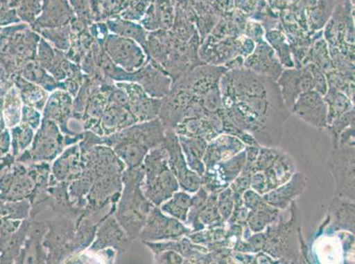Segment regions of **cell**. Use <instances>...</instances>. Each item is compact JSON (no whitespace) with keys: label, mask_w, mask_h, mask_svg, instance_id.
<instances>
[{"label":"cell","mask_w":355,"mask_h":264,"mask_svg":"<svg viewBox=\"0 0 355 264\" xmlns=\"http://www.w3.org/2000/svg\"><path fill=\"white\" fill-rule=\"evenodd\" d=\"M192 198L186 191H176L172 198L159 206L164 214L186 223L188 220Z\"/></svg>","instance_id":"cell-24"},{"label":"cell","mask_w":355,"mask_h":264,"mask_svg":"<svg viewBox=\"0 0 355 264\" xmlns=\"http://www.w3.org/2000/svg\"><path fill=\"white\" fill-rule=\"evenodd\" d=\"M219 88L225 115L238 128L254 137L261 147L279 146L284 124L291 113L284 104L275 80L240 68L227 70Z\"/></svg>","instance_id":"cell-1"},{"label":"cell","mask_w":355,"mask_h":264,"mask_svg":"<svg viewBox=\"0 0 355 264\" xmlns=\"http://www.w3.org/2000/svg\"><path fill=\"white\" fill-rule=\"evenodd\" d=\"M11 133L9 129H6L0 133V160L4 159L11 153Z\"/></svg>","instance_id":"cell-35"},{"label":"cell","mask_w":355,"mask_h":264,"mask_svg":"<svg viewBox=\"0 0 355 264\" xmlns=\"http://www.w3.org/2000/svg\"><path fill=\"white\" fill-rule=\"evenodd\" d=\"M2 218H0V225H1Z\"/></svg>","instance_id":"cell-36"},{"label":"cell","mask_w":355,"mask_h":264,"mask_svg":"<svg viewBox=\"0 0 355 264\" xmlns=\"http://www.w3.org/2000/svg\"><path fill=\"white\" fill-rule=\"evenodd\" d=\"M279 214V209L263 201L257 208L250 211L247 220L248 227L253 233L263 232L268 225L277 221Z\"/></svg>","instance_id":"cell-23"},{"label":"cell","mask_w":355,"mask_h":264,"mask_svg":"<svg viewBox=\"0 0 355 264\" xmlns=\"http://www.w3.org/2000/svg\"><path fill=\"white\" fill-rule=\"evenodd\" d=\"M277 82L284 104L289 112L301 93L314 90V82L308 66L302 70H283Z\"/></svg>","instance_id":"cell-13"},{"label":"cell","mask_w":355,"mask_h":264,"mask_svg":"<svg viewBox=\"0 0 355 264\" xmlns=\"http://www.w3.org/2000/svg\"><path fill=\"white\" fill-rule=\"evenodd\" d=\"M11 153L16 159L21 153L28 149L33 142L35 131L27 124H21L10 129Z\"/></svg>","instance_id":"cell-26"},{"label":"cell","mask_w":355,"mask_h":264,"mask_svg":"<svg viewBox=\"0 0 355 264\" xmlns=\"http://www.w3.org/2000/svg\"><path fill=\"white\" fill-rule=\"evenodd\" d=\"M164 140L166 127L157 117L137 122L108 136H98L94 132L85 131L79 147L80 152H87L98 144L111 147L127 169H131L143 165L150 150L162 146Z\"/></svg>","instance_id":"cell-2"},{"label":"cell","mask_w":355,"mask_h":264,"mask_svg":"<svg viewBox=\"0 0 355 264\" xmlns=\"http://www.w3.org/2000/svg\"><path fill=\"white\" fill-rule=\"evenodd\" d=\"M244 66L252 72L269 77L275 82L283 72L282 66L274 56L273 50L266 44H260L254 54L248 57Z\"/></svg>","instance_id":"cell-17"},{"label":"cell","mask_w":355,"mask_h":264,"mask_svg":"<svg viewBox=\"0 0 355 264\" xmlns=\"http://www.w3.org/2000/svg\"><path fill=\"white\" fill-rule=\"evenodd\" d=\"M353 125H354V109L344 113L328 125L325 130H327L330 134L332 148L338 147V138H340L341 132Z\"/></svg>","instance_id":"cell-28"},{"label":"cell","mask_w":355,"mask_h":264,"mask_svg":"<svg viewBox=\"0 0 355 264\" xmlns=\"http://www.w3.org/2000/svg\"><path fill=\"white\" fill-rule=\"evenodd\" d=\"M121 179L123 187L116 205L114 216L128 236L135 240L146 223L154 205L141 189L144 179L143 165L125 169Z\"/></svg>","instance_id":"cell-3"},{"label":"cell","mask_w":355,"mask_h":264,"mask_svg":"<svg viewBox=\"0 0 355 264\" xmlns=\"http://www.w3.org/2000/svg\"><path fill=\"white\" fill-rule=\"evenodd\" d=\"M332 232L348 231L354 234V201L334 196L329 206Z\"/></svg>","instance_id":"cell-19"},{"label":"cell","mask_w":355,"mask_h":264,"mask_svg":"<svg viewBox=\"0 0 355 264\" xmlns=\"http://www.w3.org/2000/svg\"><path fill=\"white\" fill-rule=\"evenodd\" d=\"M143 166L144 179L141 189L154 205L160 206L179 191V182L168 166V154L163 144L150 150Z\"/></svg>","instance_id":"cell-5"},{"label":"cell","mask_w":355,"mask_h":264,"mask_svg":"<svg viewBox=\"0 0 355 264\" xmlns=\"http://www.w3.org/2000/svg\"><path fill=\"white\" fill-rule=\"evenodd\" d=\"M153 254L156 263H185V260L182 254L174 250H164Z\"/></svg>","instance_id":"cell-33"},{"label":"cell","mask_w":355,"mask_h":264,"mask_svg":"<svg viewBox=\"0 0 355 264\" xmlns=\"http://www.w3.org/2000/svg\"><path fill=\"white\" fill-rule=\"evenodd\" d=\"M180 147L190 169L202 176L205 172L203 157L207 149L208 142L201 138H192L178 135Z\"/></svg>","instance_id":"cell-22"},{"label":"cell","mask_w":355,"mask_h":264,"mask_svg":"<svg viewBox=\"0 0 355 264\" xmlns=\"http://www.w3.org/2000/svg\"><path fill=\"white\" fill-rule=\"evenodd\" d=\"M242 199H243L244 205L250 211L257 208L264 201L263 196L258 194L254 189H248L242 194Z\"/></svg>","instance_id":"cell-34"},{"label":"cell","mask_w":355,"mask_h":264,"mask_svg":"<svg viewBox=\"0 0 355 264\" xmlns=\"http://www.w3.org/2000/svg\"><path fill=\"white\" fill-rule=\"evenodd\" d=\"M246 160V151L244 149L230 159L205 167V172L202 176V186L209 193H219L227 189L240 175Z\"/></svg>","instance_id":"cell-10"},{"label":"cell","mask_w":355,"mask_h":264,"mask_svg":"<svg viewBox=\"0 0 355 264\" xmlns=\"http://www.w3.org/2000/svg\"><path fill=\"white\" fill-rule=\"evenodd\" d=\"M291 218L283 221L279 216V222L266 228V244L261 252L273 256L284 263H309L306 247L302 234V211L295 201L289 206Z\"/></svg>","instance_id":"cell-4"},{"label":"cell","mask_w":355,"mask_h":264,"mask_svg":"<svg viewBox=\"0 0 355 264\" xmlns=\"http://www.w3.org/2000/svg\"><path fill=\"white\" fill-rule=\"evenodd\" d=\"M306 177L304 173L295 172L284 185L263 195V200L280 211L286 210L298 196L305 191Z\"/></svg>","instance_id":"cell-15"},{"label":"cell","mask_w":355,"mask_h":264,"mask_svg":"<svg viewBox=\"0 0 355 264\" xmlns=\"http://www.w3.org/2000/svg\"><path fill=\"white\" fill-rule=\"evenodd\" d=\"M241 140L231 135L222 133L208 143L207 149L203 157L205 167L223 162L236 155L246 148Z\"/></svg>","instance_id":"cell-16"},{"label":"cell","mask_w":355,"mask_h":264,"mask_svg":"<svg viewBox=\"0 0 355 264\" xmlns=\"http://www.w3.org/2000/svg\"><path fill=\"white\" fill-rule=\"evenodd\" d=\"M42 119H43V115L37 109L28 105H24L22 107L21 124H27L34 131H37V129L40 127Z\"/></svg>","instance_id":"cell-30"},{"label":"cell","mask_w":355,"mask_h":264,"mask_svg":"<svg viewBox=\"0 0 355 264\" xmlns=\"http://www.w3.org/2000/svg\"><path fill=\"white\" fill-rule=\"evenodd\" d=\"M132 241L133 240L116 220L114 214H112L99 224L95 240L87 249L92 253L98 252L100 250L114 249L118 256H123L130 247Z\"/></svg>","instance_id":"cell-11"},{"label":"cell","mask_w":355,"mask_h":264,"mask_svg":"<svg viewBox=\"0 0 355 264\" xmlns=\"http://www.w3.org/2000/svg\"><path fill=\"white\" fill-rule=\"evenodd\" d=\"M64 148V136L56 122L43 118L31 147L15 160L26 165L37 162L50 163L63 152Z\"/></svg>","instance_id":"cell-7"},{"label":"cell","mask_w":355,"mask_h":264,"mask_svg":"<svg viewBox=\"0 0 355 264\" xmlns=\"http://www.w3.org/2000/svg\"><path fill=\"white\" fill-rule=\"evenodd\" d=\"M252 173L250 170L244 169L241 170L240 175H239L234 181L229 186L232 189V192L236 194L242 195L248 189H250Z\"/></svg>","instance_id":"cell-32"},{"label":"cell","mask_w":355,"mask_h":264,"mask_svg":"<svg viewBox=\"0 0 355 264\" xmlns=\"http://www.w3.org/2000/svg\"><path fill=\"white\" fill-rule=\"evenodd\" d=\"M21 111L22 103L20 97L15 90L12 89L8 93H6L4 98L3 117H4L6 128L10 130L21 124Z\"/></svg>","instance_id":"cell-27"},{"label":"cell","mask_w":355,"mask_h":264,"mask_svg":"<svg viewBox=\"0 0 355 264\" xmlns=\"http://www.w3.org/2000/svg\"><path fill=\"white\" fill-rule=\"evenodd\" d=\"M137 122H139L137 119L128 109L112 102L111 104L107 105L103 114L100 120V128L103 135L108 136Z\"/></svg>","instance_id":"cell-21"},{"label":"cell","mask_w":355,"mask_h":264,"mask_svg":"<svg viewBox=\"0 0 355 264\" xmlns=\"http://www.w3.org/2000/svg\"><path fill=\"white\" fill-rule=\"evenodd\" d=\"M163 146L168 154V166L176 177L180 188L189 193L198 192L202 186V177L189 169L179 138L173 129H166V140Z\"/></svg>","instance_id":"cell-8"},{"label":"cell","mask_w":355,"mask_h":264,"mask_svg":"<svg viewBox=\"0 0 355 264\" xmlns=\"http://www.w3.org/2000/svg\"><path fill=\"white\" fill-rule=\"evenodd\" d=\"M290 113L316 129L327 128V103L315 90L301 93Z\"/></svg>","instance_id":"cell-12"},{"label":"cell","mask_w":355,"mask_h":264,"mask_svg":"<svg viewBox=\"0 0 355 264\" xmlns=\"http://www.w3.org/2000/svg\"><path fill=\"white\" fill-rule=\"evenodd\" d=\"M217 205L219 214H220L223 220L227 222L234 207V192H232L230 187H227V189H223L222 191L218 193Z\"/></svg>","instance_id":"cell-29"},{"label":"cell","mask_w":355,"mask_h":264,"mask_svg":"<svg viewBox=\"0 0 355 264\" xmlns=\"http://www.w3.org/2000/svg\"><path fill=\"white\" fill-rule=\"evenodd\" d=\"M328 166L335 181L334 196L354 201V125L341 132Z\"/></svg>","instance_id":"cell-6"},{"label":"cell","mask_w":355,"mask_h":264,"mask_svg":"<svg viewBox=\"0 0 355 264\" xmlns=\"http://www.w3.org/2000/svg\"><path fill=\"white\" fill-rule=\"evenodd\" d=\"M0 163H1V160H0Z\"/></svg>","instance_id":"cell-37"},{"label":"cell","mask_w":355,"mask_h":264,"mask_svg":"<svg viewBox=\"0 0 355 264\" xmlns=\"http://www.w3.org/2000/svg\"><path fill=\"white\" fill-rule=\"evenodd\" d=\"M306 66L312 74L315 91L320 93L322 96H324L328 91V83L325 73L315 64L311 63Z\"/></svg>","instance_id":"cell-31"},{"label":"cell","mask_w":355,"mask_h":264,"mask_svg":"<svg viewBox=\"0 0 355 264\" xmlns=\"http://www.w3.org/2000/svg\"><path fill=\"white\" fill-rule=\"evenodd\" d=\"M295 169L292 156L280 150L273 162L263 171H259L263 173L266 181L267 193L288 181L295 173Z\"/></svg>","instance_id":"cell-18"},{"label":"cell","mask_w":355,"mask_h":264,"mask_svg":"<svg viewBox=\"0 0 355 264\" xmlns=\"http://www.w3.org/2000/svg\"><path fill=\"white\" fill-rule=\"evenodd\" d=\"M82 172L83 162L79 144L64 148L51 167V178L55 182H64L69 185L78 178Z\"/></svg>","instance_id":"cell-14"},{"label":"cell","mask_w":355,"mask_h":264,"mask_svg":"<svg viewBox=\"0 0 355 264\" xmlns=\"http://www.w3.org/2000/svg\"><path fill=\"white\" fill-rule=\"evenodd\" d=\"M30 218L22 220L21 227L14 233L0 235V263H15L20 256L28 228Z\"/></svg>","instance_id":"cell-20"},{"label":"cell","mask_w":355,"mask_h":264,"mask_svg":"<svg viewBox=\"0 0 355 264\" xmlns=\"http://www.w3.org/2000/svg\"><path fill=\"white\" fill-rule=\"evenodd\" d=\"M191 232V228L187 227L183 222L171 216L168 217L161 211L159 206L154 205L138 238L143 243L144 241L157 243V241L180 239L187 236Z\"/></svg>","instance_id":"cell-9"},{"label":"cell","mask_w":355,"mask_h":264,"mask_svg":"<svg viewBox=\"0 0 355 264\" xmlns=\"http://www.w3.org/2000/svg\"><path fill=\"white\" fill-rule=\"evenodd\" d=\"M324 99L328 106L327 126L336 118L354 109L353 102L344 93L334 88H328Z\"/></svg>","instance_id":"cell-25"}]
</instances>
